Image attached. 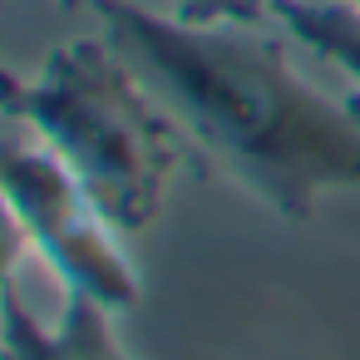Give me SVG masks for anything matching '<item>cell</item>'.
Segmentation results:
<instances>
[{"mask_svg":"<svg viewBox=\"0 0 360 360\" xmlns=\"http://www.w3.org/2000/svg\"><path fill=\"white\" fill-rule=\"evenodd\" d=\"M94 15L178 129L271 217L306 222L330 193L360 188V119L262 25H193L139 0H104Z\"/></svg>","mask_w":360,"mask_h":360,"instance_id":"cell-1","label":"cell"},{"mask_svg":"<svg viewBox=\"0 0 360 360\" xmlns=\"http://www.w3.org/2000/svg\"><path fill=\"white\" fill-rule=\"evenodd\" d=\"M0 104L84 183L124 237L158 222L183 163V129L109 35L55 45L35 75L11 70Z\"/></svg>","mask_w":360,"mask_h":360,"instance_id":"cell-2","label":"cell"},{"mask_svg":"<svg viewBox=\"0 0 360 360\" xmlns=\"http://www.w3.org/2000/svg\"><path fill=\"white\" fill-rule=\"evenodd\" d=\"M11 129L15 134L6 139V163H0L11 237L45 257L65 291H79L109 311H129L139 301V266L124 252V232L35 134H25L20 124Z\"/></svg>","mask_w":360,"mask_h":360,"instance_id":"cell-3","label":"cell"},{"mask_svg":"<svg viewBox=\"0 0 360 360\" xmlns=\"http://www.w3.org/2000/svg\"><path fill=\"white\" fill-rule=\"evenodd\" d=\"M0 335H6V360H129L114 335L109 306L65 291L60 316L40 321L15 281V266H6V291H0Z\"/></svg>","mask_w":360,"mask_h":360,"instance_id":"cell-4","label":"cell"},{"mask_svg":"<svg viewBox=\"0 0 360 360\" xmlns=\"http://www.w3.org/2000/svg\"><path fill=\"white\" fill-rule=\"evenodd\" d=\"M271 20L360 94V11L350 0H271Z\"/></svg>","mask_w":360,"mask_h":360,"instance_id":"cell-5","label":"cell"},{"mask_svg":"<svg viewBox=\"0 0 360 360\" xmlns=\"http://www.w3.org/2000/svg\"><path fill=\"white\" fill-rule=\"evenodd\" d=\"M168 11L193 25H266L271 0H168Z\"/></svg>","mask_w":360,"mask_h":360,"instance_id":"cell-6","label":"cell"},{"mask_svg":"<svg viewBox=\"0 0 360 360\" xmlns=\"http://www.w3.org/2000/svg\"><path fill=\"white\" fill-rule=\"evenodd\" d=\"M60 6H65V11H79V6L94 11V6H104V0H60ZM139 6H163V11H168V0H139Z\"/></svg>","mask_w":360,"mask_h":360,"instance_id":"cell-7","label":"cell"},{"mask_svg":"<svg viewBox=\"0 0 360 360\" xmlns=\"http://www.w3.org/2000/svg\"><path fill=\"white\" fill-rule=\"evenodd\" d=\"M350 6H355V11H360V0H350Z\"/></svg>","mask_w":360,"mask_h":360,"instance_id":"cell-8","label":"cell"}]
</instances>
